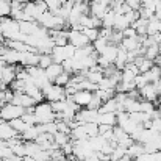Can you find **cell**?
Instances as JSON below:
<instances>
[{
    "mask_svg": "<svg viewBox=\"0 0 161 161\" xmlns=\"http://www.w3.org/2000/svg\"><path fill=\"white\" fill-rule=\"evenodd\" d=\"M0 27H2V36L3 39H16V41H25V36L20 31L19 22L13 17H0Z\"/></svg>",
    "mask_w": 161,
    "mask_h": 161,
    "instance_id": "cell-1",
    "label": "cell"
},
{
    "mask_svg": "<svg viewBox=\"0 0 161 161\" xmlns=\"http://www.w3.org/2000/svg\"><path fill=\"white\" fill-rule=\"evenodd\" d=\"M33 114L36 117V124H47L56 120V113L50 105V102H39L33 108Z\"/></svg>",
    "mask_w": 161,
    "mask_h": 161,
    "instance_id": "cell-2",
    "label": "cell"
},
{
    "mask_svg": "<svg viewBox=\"0 0 161 161\" xmlns=\"http://www.w3.org/2000/svg\"><path fill=\"white\" fill-rule=\"evenodd\" d=\"M42 96H44V99L47 100V102H56V100H63V99H66V91H64V88L63 86H58V85H55V83H49L47 86H44L42 89Z\"/></svg>",
    "mask_w": 161,
    "mask_h": 161,
    "instance_id": "cell-3",
    "label": "cell"
},
{
    "mask_svg": "<svg viewBox=\"0 0 161 161\" xmlns=\"http://www.w3.org/2000/svg\"><path fill=\"white\" fill-rule=\"evenodd\" d=\"M25 113V108L20 107V105H16V103H5L3 107L0 108V117L3 120H13V119H17L20 117L22 114Z\"/></svg>",
    "mask_w": 161,
    "mask_h": 161,
    "instance_id": "cell-4",
    "label": "cell"
},
{
    "mask_svg": "<svg viewBox=\"0 0 161 161\" xmlns=\"http://www.w3.org/2000/svg\"><path fill=\"white\" fill-rule=\"evenodd\" d=\"M67 39H69V44H72L75 49H80V47H85V46L91 44L81 30H69L67 31Z\"/></svg>",
    "mask_w": 161,
    "mask_h": 161,
    "instance_id": "cell-5",
    "label": "cell"
},
{
    "mask_svg": "<svg viewBox=\"0 0 161 161\" xmlns=\"http://www.w3.org/2000/svg\"><path fill=\"white\" fill-rule=\"evenodd\" d=\"M74 103H77L80 108H85L88 107V103L91 102L92 99V91H88V89H78L74 96L69 97Z\"/></svg>",
    "mask_w": 161,
    "mask_h": 161,
    "instance_id": "cell-6",
    "label": "cell"
},
{
    "mask_svg": "<svg viewBox=\"0 0 161 161\" xmlns=\"http://www.w3.org/2000/svg\"><path fill=\"white\" fill-rule=\"evenodd\" d=\"M139 96L142 100H149V102H157L158 99V89L155 86V83H147L146 86H142L139 89Z\"/></svg>",
    "mask_w": 161,
    "mask_h": 161,
    "instance_id": "cell-7",
    "label": "cell"
},
{
    "mask_svg": "<svg viewBox=\"0 0 161 161\" xmlns=\"http://www.w3.org/2000/svg\"><path fill=\"white\" fill-rule=\"evenodd\" d=\"M108 9H109L108 5L100 3V2H97V0H91V3H89V14L94 16V17L102 19V17L108 13Z\"/></svg>",
    "mask_w": 161,
    "mask_h": 161,
    "instance_id": "cell-8",
    "label": "cell"
},
{
    "mask_svg": "<svg viewBox=\"0 0 161 161\" xmlns=\"http://www.w3.org/2000/svg\"><path fill=\"white\" fill-rule=\"evenodd\" d=\"M141 39H142V36H138V35L133 36V38H124L119 46L122 49H125L127 52H131V50H136V49L141 47Z\"/></svg>",
    "mask_w": 161,
    "mask_h": 161,
    "instance_id": "cell-9",
    "label": "cell"
},
{
    "mask_svg": "<svg viewBox=\"0 0 161 161\" xmlns=\"http://www.w3.org/2000/svg\"><path fill=\"white\" fill-rule=\"evenodd\" d=\"M142 75H144V78H146V81L147 83H155V81H158L161 78V67L158 66H152L149 70H146V72H141Z\"/></svg>",
    "mask_w": 161,
    "mask_h": 161,
    "instance_id": "cell-10",
    "label": "cell"
},
{
    "mask_svg": "<svg viewBox=\"0 0 161 161\" xmlns=\"http://www.w3.org/2000/svg\"><path fill=\"white\" fill-rule=\"evenodd\" d=\"M20 56L22 53L20 52H17V50H14V49H6V52L2 55V58L5 59V63L6 64H19L20 63Z\"/></svg>",
    "mask_w": 161,
    "mask_h": 161,
    "instance_id": "cell-11",
    "label": "cell"
},
{
    "mask_svg": "<svg viewBox=\"0 0 161 161\" xmlns=\"http://www.w3.org/2000/svg\"><path fill=\"white\" fill-rule=\"evenodd\" d=\"M39 133H41V131H39L38 124H36V125H30L25 131L20 133V139H24V141H35Z\"/></svg>",
    "mask_w": 161,
    "mask_h": 161,
    "instance_id": "cell-12",
    "label": "cell"
},
{
    "mask_svg": "<svg viewBox=\"0 0 161 161\" xmlns=\"http://www.w3.org/2000/svg\"><path fill=\"white\" fill-rule=\"evenodd\" d=\"M142 153H146V150H144V144H142V142L135 141L131 146L127 147V155L131 157V158H136V157H139V155H142Z\"/></svg>",
    "mask_w": 161,
    "mask_h": 161,
    "instance_id": "cell-13",
    "label": "cell"
},
{
    "mask_svg": "<svg viewBox=\"0 0 161 161\" xmlns=\"http://www.w3.org/2000/svg\"><path fill=\"white\" fill-rule=\"evenodd\" d=\"M46 70V75H47V78H49V81H52L53 83V80L63 72V66L61 64H58V63H52L49 67H46L44 69Z\"/></svg>",
    "mask_w": 161,
    "mask_h": 161,
    "instance_id": "cell-14",
    "label": "cell"
},
{
    "mask_svg": "<svg viewBox=\"0 0 161 161\" xmlns=\"http://www.w3.org/2000/svg\"><path fill=\"white\" fill-rule=\"evenodd\" d=\"M122 107H124V111H127V113H135V111H141V100L127 97V99H125V102L122 103Z\"/></svg>",
    "mask_w": 161,
    "mask_h": 161,
    "instance_id": "cell-15",
    "label": "cell"
},
{
    "mask_svg": "<svg viewBox=\"0 0 161 161\" xmlns=\"http://www.w3.org/2000/svg\"><path fill=\"white\" fill-rule=\"evenodd\" d=\"M50 56H52L53 63H58V64H61L64 59H67L66 52H64V46H55L52 49V52H50Z\"/></svg>",
    "mask_w": 161,
    "mask_h": 161,
    "instance_id": "cell-16",
    "label": "cell"
},
{
    "mask_svg": "<svg viewBox=\"0 0 161 161\" xmlns=\"http://www.w3.org/2000/svg\"><path fill=\"white\" fill-rule=\"evenodd\" d=\"M125 64H127V50H125V49H122V47L119 46V49H117V55H116V59H114V66H116L119 70H122Z\"/></svg>",
    "mask_w": 161,
    "mask_h": 161,
    "instance_id": "cell-17",
    "label": "cell"
},
{
    "mask_svg": "<svg viewBox=\"0 0 161 161\" xmlns=\"http://www.w3.org/2000/svg\"><path fill=\"white\" fill-rule=\"evenodd\" d=\"M97 124H107V125H116V113H99Z\"/></svg>",
    "mask_w": 161,
    "mask_h": 161,
    "instance_id": "cell-18",
    "label": "cell"
},
{
    "mask_svg": "<svg viewBox=\"0 0 161 161\" xmlns=\"http://www.w3.org/2000/svg\"><path fill=\"white\" fill-rule=\"evenodd\" d=\"M117 49H119V46H114V44H108L107 49L102 52V56L107 59L108 63H114V59H116V55H117Z\"/></svg>",
    "mask_w": 161,
    "mask_h": 161,
    "instance_id": "cell-19",
    "label": "cell"
},
{
    "mask_svg": "<svg viewBox=\"0 0 161 161\" xmlns=\"http://www.w3.org/2000/svg\"><path fill=\"white\" fill-rule=\"evenodd\" d=\"M81 125H83V130H85L88 138H92V136L99 135V124L97 122H85Z\"/></svg>",
    "mask_w": 161,
    "mask_h": 161,
    "instance_id": "cell-20",
    "label": "cell"
},
{
    "mask_svg": "<svg viewBox=\"0 0 161 161\" xmlns=\"http://www.w3.org/2000/svg\"><path fill=\"white\" fill-rule=\"evenodd\" d=\"M127 27H130V24L127 22L125 16H124V14H117V13H116V17H114V25H113V28H114V30H117V31H122V30H125Z\"/></svg>",
    "mask_w": 161,
    "mask_h": 161,
    "instance_id": "cell-21",
    "label": "cell"
},
{
    "mask_svg": "<svg viewBox=\"0 0 161 161\" xmlns=\"http://www.w3.org/2000/svg\"><path fill=\"white\" fill-rule=\"evenodd\" d=\"M8 124H9V125L14 128V131H16L17 135H20L22 131H25V130L30 127V125H28V124H25V122H24L20 117H17V119H13V120H8Z\"/></svg>",
    "mask_w": 161,
    "mask_h": 161,
    "instance_id": "cell-22",
    "label": "cell"
},
{
    "mask_svg": "<svg viewBox=\"0 0 161 161\" xmlns=\"http://www.w3.org/2000/svg\"><path fill=\"white\" fill-rule=\"evenodd\" d=\"M124 155H127V147L117 144V146L113 149V152L109 153V161H119Z\"/></svg>",
    "mask_w": 161,
    "mask_h": 161,
    "instance_id": "cell-23",
    "label": "cell"
},
{
    "mask_svg": "<svg viewBox=\"0 0 161 161\" xmlns=\"http://www.w3.org/2000/svg\"><path fill=\"white\" fill-rule=\"evenodd\" d=\"M70 141V136H69V133H64V131H56L53 135V142L61 149L66 142H69Z\"/></svg>",
    "mask_w": 161,
    "mask_h": 161,
    "instance_id": "cell-24",
    "label": "cell"
},
{
    "mask_svg": "<svg viewBox=\"0 0 161 161\" xmlns=\"http://www.w3.org/2000/svg\"><path fill=\"white\" fill-rule=\"evenodd\" d=\"M91 44H92L94 50L100 55L102 52H103V50H105V49H107V46L109 44V41H108L107 38H102V36H99V38H97L94 42H91Z\"/></svg>",
    "mask_w": 161,
    "mask_h": 161,
    "instance_id": "cell-25",
    "label": "cell"
},
{
    "mask_svg": "<svg viewBox=\"0 0 161 161\" xmlns=\"http://www.w3.org/2000/svg\"><path fill=\"white\" fill-rule=\"evenodd\" d=\"M114 17H116V13L113 9H108V13L102 17V28H113Z\"/></svg>",
    "mask_w": 161,
    "mask_h": 161,
    "instance_id": "cell-26",
    "label": "cell"
},
{
    "mask_svg": "<svg viewBox=\"0 0 161 161\" xmlns=\"http://www.w3.org/2000/svg\"><path fill=\"white\" fill-rule=\"evenodd\" d=\"M70 75H72V74H69V72H64V70H63V72H61V74H59V75L53 80V83L55 85H58V86H63V88H64V86L69 83Z\"/></svg>",
    "mask_w": 161,
    "mask_h": 161,
    "instance_id": "cell-27",
    "label": "cell"
},
{
    "mask_svg": "<svg viewBox=\"0 0 161 161\" xmlns=\"http://www.w3.org/2000/svg\"><path fill=\"white\" fill-rule=\"evenodd\" d=\"M81 31L85 33V36L88 38V41H89V42H94V41L99 38V28L89 27V28H83Z\"/></svg>",
    "mask_w": 161,
    "mask_h": 161,
    "instance_id": "cell-28",
    "label": "cell"
},
{
    "mask_svg": "<svg viewBox=\"0 0 161 161\" xmlns=\"http://www.w3.org/2000/svg\"><path fill=\"white\" fill-rule=\"evenodd\" d=\"M52 63H53V59H52L50 53H42V55H39V61H38V66H39L41 69H46V67H49V66H50Z\"/></svg>",
    "mask_w": 161,
    "mask_h": 161,
    "instance_id": "cell-29",
    "label": "cell"
},
{
    "mask_svg": "<svg viewBox=\"0 0 161 161\" xmlns=\"http://www.w3.org/2000/svg\"><path fill=\"white\" fill-rule=\"evenodd\" d=\"M9 14H11L9 0H0V17H8Z\"/></svg>",
    "mask_w": 161,
    "mask_h": 161,
    "instance_id": "cell-30",
    "label": "cell"
},
{
    "mask_svg": "<svg viewBox=\"0 0 161 161\" xmlns=\"http://www.w3.org/2000/svg\"><path fill=\"white\" fill-rule=\"evenodd\" d=\"M141 111L142 113H147L150 117L155 111V103L153 102H149V100H141Z\"/></svg>",
    "mask_w": 161,
    "mask_h": 161,
    "instance_id": "cell-31",
    "label": "cell"
},
{
    "mask_svg": "<svg viewBox=\"0 0 161 161\" xmlns=\"http://www.w3.org/2000/svg\"><path fill=\"white\" fill-rule=\"evenodd\" d=\"M144 56L153 61V59L158 56V44L150 46V47H146V50H144Z\"/></svg>",
    "mask_w": 161,
    "mask_h": 161,
    "instance_id": "cell-32",
    "label": "cell"
},
{
    "mask_svg": "<svg viewBox=\"0 0 161 161\" xmlns=\"http://www.w3.org/2000/svg\"><path fill=\"white\" fill-rule=\"evenodd\" d=\"M124 16H125L127 22L131 25L135 20H138V19H139V11H138V9H130V11H127Z\"/></svg>",
    "mask_w": 161,
    "mask_h": 161,
    "instance_id": "cell-33",
    "label": "cell"
},
{
    "mask_svg": "<svg viewBox=\"0 0 161 161\" xmlns=\"http://www.w3.org/2000/svg\"><path fill=\"white\" fill-rule=\"evenodd\" d=\"M102 103H103V102H102V99H100L97 94H94V92H92V99H91V102L88 103V107H86V108H91V109H99Z\"/></svg>",
    "mask_w": 161,
    "mask_h": 161,
    "instance_id": "cell-34",
    "label": "cell"
},
{
    "mask_svg": "<svg viewBox=\"0 0 161 161\" xmlns=\"http://www.w3.org/2000/svg\"><path fill=\"white\" fill-rule=\"evenodd\" d=\"M133 81H135L136 89H141L142 86H146V85H147V81H146V78H144V75H142L141 72H139V74L135 77V80H133Z\"/></svg>",
    "mask_w": 161,
    "mask_h": 161,
    "instance_id": "cell-35",
    "label": "cell"
},
{
    "mask_svg": "<svg viewBox=\"0 0 161 161\" xmlns=\"http://www.w3.org/2000/svg\"><path fill=\"white\" fill-rule=\"evenodd\" d=\"M149 128H152V130H155V131H161V119L160 117L150 119V127H149Z\"/></svg>",
    "mask_w": 161,
    "mask_h": 161,
    "instance_id": "cell-36",
    "label": "cell"
},
{
    "mask_svg": "<svg viewBox=\"0 0 161 161\" xmlns=\"http://www.w3.org/2000/svg\"><path fill=\"white\" fill-rule=\"evenodd\" d=\"M122 35H124V38H133V36H136V30L130 25L125 30H122Z\"/></svg>",
    "mask_w": 161,
    "mask_h": 161,
    "instance_id": "cell-37",
    "label": "cell"
},
{
    "mask_svg": "<svg viewBox=\"0 0 161 161\" xmlns=\"http://www.w3.org/2000/svg\"><path fill=\"white\" fill-rule=\"evenodd\" d=\"M2 161H24V157H19V155H9V157H6V158H3Z\"/></svg>",
    "mask_w": 161,
    "mask_h": 161,
    "instance_id": "cell-38",
    "label": "cell"
},
{
    "mask_svg": "<svg viewBox=\"0 0 161 161\" xmlns=\"http://www.w3.org/2000/svg\"><path fill=\"white\" fill-rule=\"evenodd\" d=\"M24 161H36L35 157H30V155H24Z\"/></svg>",
    "mask_w": 161,
    "mask_h": 161,
    "instance_id": "cell-39",
    "label": "cell"
}]
</instances>
